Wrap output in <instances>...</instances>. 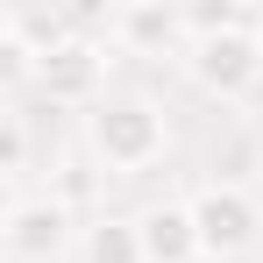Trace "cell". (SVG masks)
<instances>
[{
    "mask_svg": "<svg viewBox=\"0 0 263 263\" xmlns=\"http://www.w3.org/2000/svg\"><path fill=\"white\" fill-rule=\"evenodd\" d=\"M79 128H86V157L107 178H142L171 149V114L149 92H107L100 107L79 114Z\"/></svg>",
    "mask_w": 263,
    "mask_h": 263,
    "instance_id": "1",
    "label": "cell"
},
{
    "mask_svg": "<svg viewBox=\"0 0 263 263\" xmlns=\"http://www.w3.org/2000/svg\"><path fill=\"white\" fill-rule=\"evenodd\" d=\"M185 86L220 100V107H242L263 92V14L235 22V29H206V36H185V57H178Z\"/></svg>",
    "mask_w": 263,
    "mask_h": 263,
    "instance_id": "2",
    "label": "cell"
},
{
    "mask_svg": "<svg viewBox=\"0 0 263 263\" xmlns=\"http://www.w3.org/2000/svg\"><path fill=\"white\" fill-rule=\"evenodd\" d=\"M185 206H192L199 263H242L263 242V199L242 185V178H206Z\"/></svg>",
    "mask_w": 263,
    "mask_h": 263,
    "instance_id": "3",
    "label": "cell"
},
{
    "mask_svg": "<svg viewBox=\"0 0 263 263\" xmlns=\"http://www.w3.org/2000/svg\"><path fill=\"white\" fill-rule=\"evenodd\" d=\"M0 256L7 263H64L79 256V214L57 192H29L0 206Z\"/></svg>",
    "mask_w": 263,
    "mask_h": 263,
    "instance_id": "4",
    "label": "cell"
},
{
    "mask_svg": "<svg viewBox=\"0 0 263 263\" xmlns=\"http://www.w3.org/2000/svg\"><path fill=\"white\" fill-rule=\"evenodd\" d=\"M107 64H114V50L100 43V36H64V43L36 64V92H50V107L86 114V107L107 100Z\"/></svg>",
    "mask_w": 263,
    "mask_h": 263,
    "instance_id": "5",
    "label": "cell"
},
{
    "mask_svg": "<svg viewBox=\"0 0 263 263\" xmlns=\"http://www.w3.org/2000/svg\"><path fill=\"white\" fill-rule=\"evenodd\" d=\"M107 50L114 57H185V7L164 0H128V7H107Z\"/></svg>",
    "mask_w": 263,
    "mask_h": 263,
    "instance_id": "6",
    "label": "cell"
},
{
    "mask_svg": "<svg viewBox=\"0 0 263 263\" xmlns=\"http://www.w3.org/2000/svg\"><path fill=\"white\" fill-rule=\"evenodd\" d=\"M135 235H142V263H199V235H192V206L185 199L142 206Z\"/></svg>",
    "mask_w": 263,
    "mask_h": 263,
    "instance_id": "7",
    "label": "cell"
},
{
    "mask_svg": "<svg viewBox=\"0 0 263 263\" xmlns=\"http://www.w3.org/2000/svg\"><path fill=\"white\" fill-rule=\"evenodd\" d=\"M79 263H142L135 214H92V220H79Z\"/></svg>",
    "mask_w": 263,
    "mask_h": 263,
    "instance_id": "8",
    "label": "cell"
},
{
    "mask_svg": "<svg viewBox=\"0 0 263 263\" xmlns=\"http://www.w3.org/2000/svg\"><path fill=\"white\" fill-rule=\"evenodd\" d=\"M0 22H7V29H14V36H22V43H29V50H36V57H50V50L64 43V36H79L64 7H7Z\"/></svg>",
    "mask_w": 263,
    "mask_h": 263,
    "instance_id": "9",
    "label": "cell"
},
{
    "mask_svg": "<svg viewBox=\"0 0 263 263\" xmlns=\"http://www.w3.org/2000/svg\"><path fill=\"white\" fill-rule=\"evenodd\" d=\"M36 64H43V57L0 22V107H14L22 92H36Z\"/></svg>",
    "mask_w": 263,
    "mask_h": 263,
    "instance_id": "10",
    "label": "cell"
},
{
    "mask_svg": "<svg viewBox=\"0 0 263 263\" xmlns=\"http://www.w3.org/2000/svg\"><path fill=\"white\" fill-rule=\"evenodd\" d=\"M29 171V121L14 114V107H0V178Z\"/></svg>",
    "mask_w": 263,
    "mask_h": 263,
    "instance_id": "11",
    "label": "cell"
},
{
    "mask_svg": "<svg viewBox=\"0 0 263 263\" xmlns=\"http://www.w3.org/2000/svg\"><path fill=\"white\" fill-rule=\"evenodd\" d=\"M256 185H263V157H256Z\"/></svg>",
    "mask_w": 263,
    "mask_h": 263,
    "instance_id": "12",
    "label": "cell"
}]
</instances>
